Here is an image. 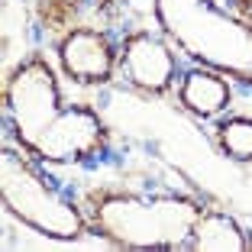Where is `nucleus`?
I'll list each match as a JSON object with an SVG mask.
<instances>
[{
    "label": "nucleus",
    "mask_w": 252,
    "mask_h": 252,
    "mask_svg": "<svg viewBox=\"0 0 252 252\" xmlns=\"http://www.w3.org/2000/svg\"><path fill=\"white\" fill-rule=\"evenodd\" d=\"M7 110L26 152L45 162H84L104 146V123L88 107H65L52 68L32 59L7 81Z\"/></svg>",
    "instance_id": "nucleus-1"
},
{
    "label": "nucleus",
    "mask_w": 252,
    "mask_h": 252,
    "mask_svg": "<svg viewBox=\"0 0 252 252\" xmlns=\"http://www.w3.org/2000/svg\"><path fill=\"white\" fill-rule=\"evenodd\" d=\"M204 214L188 197H100L94 200V226L100 236L126 249H185Z\"/></svg>",
    "instance_id": "nucleus-2"
},
{
    "label": "nucleus",
    "mask_w": 252,
    "mask_h": 252,
    "mask_svg": "<svg viewBox=\"0 0 252 252\" xmlns=\"http://www.w3.org/2000/svg\"><path fill=\"white\" fill-rule=\"evenodd\" d=\"M0 194L7 210L26 226L55 239H78L84 233V217L71 200L42 178V171L13 149H3L0 162Z\"/></svg>",
    "instance_id": "nucleus-3"
},
{
    "label": "nucleus",
    "mask_w": 252,
    "mask_h": 252,
    "mask_svg": "<svg viewBox=\"0 0 252 252\" xmlns=\"http://www.w3.org/2000/svg\"><path fill=\"white\" fill-rule=\"evenodd\" d=\"M120 71L126 74V81L133 88L162 94L175 74V55L168 52V45L162 39L139 32V36L126 39L123 52H120Z\"/></svg>",
    "instance_id": "nucleus-4"
},
{
    "label": "nucleus",
    "mask_w": 252,
    "mask_h": 252,
    "mask_svg": "<svg viewBox=\"0 0 252 252\" xmlns=\"http://www.w3.org/2000/svg\"><path fill=\"white\" fill-rule=\"evenodd\" d=\"M62 68L71 74L78 84H104L110 81L117 55L104 32L97 30H71L59 42Z\"/></svg>",
    "instance_id": "nucleus-5"
},
{
    "label": "nucleus",
    "mask_w": 252,
    "mask_h": 252,
    "mask_svg": "<svg viewBox=\"0 0 252 252\" xmlns=\"http://www.w3.org/2000/svg\"><path fill=\"white\" fill-rule=\"evenodd\" d=\"M191 249L197 252H246L249 249V239L239 230V223L226 214H200L197 223L191 230Z\"/></svg>",
    "instance_id": "nucleus-6"
},
{
    "label": "nucleus",
    "mask_w": 252,
    "mask_h": 252,
    "mask_svg": "<svg viewBox=\"0 0 252 252\" xmlns=\"http://www.w3.org/2000/svg\"><path fill=\"white\" fill-rule=\"evenodd\" d=\"M178 97L191 113H197V117H214V113H220L223 107L230 104V84L223 81L220 74L191 71V74H185Z\"/></svg>",
    "instance_id": "nucleus-7"
},
{
    "label": "nucleus",
    "mask_w": 252,
    "mask_h": 252,
    "mask_svg": "<svg viewBox=\"0 0 252 252\" xmlns=\"http://www.w3.org/2000/svg\"><path fill=\"white\" fill-rule=\"evenodd\" d=\"M217 142L230 158L236 162H252V120L236 117L217 129Z\"/></svg>",
    "instance_id": "nucleus-8"
},
{
    "label": "nucleus",
    "mask_w": 252,
    "mask_h": 252,
    "mask_svg": "<svg viewBox=\"0 0 252 252\" xmlns=\"http://www.w3.org/2000/svg\"><path fill=\"white\" fill-rule=\"evenodd\" d=\"M74 3L78 0H42V10L49 7V20H59V10L65 13V10H74Z\"/></svg>",
    "instance_id": "nucleus-9"
}]
</instances>
